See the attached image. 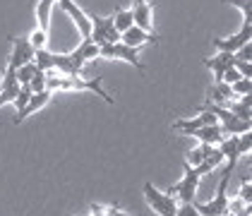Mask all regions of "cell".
<instances>
[{
  "label": "cell",
  "instance_id": "obj_29",
  "mask_svg": "<svg viewBox=\"0 0 252 216\" xmlns=\"http://www.w3.org/2000/svg\"><path fill=\"white\" fill-rule=\"evenodd\" d=\"M243 77V75H240V72H238V70H235V67H228V70H226V72H223V77H221V82H226V84H233V82H238V79Z\"/></svg>",
  "mask_w": 252,
  "mask_h": 216
},
{
  "label": "cell",
  "instance_id": "obj_16",
  "mask_svg": "<svg viewBox=\"0 0 252 216\" xmlns=\"http://www.w3.org/2000/svg\"><path fill=\"white\" fill-rule=\"evenodd\" d=\"M228 98H233L231 84H226V82H216V84H214V89H212L209 101L216 103V106H223V101H228Z\"/></svg>",
  "mask_w": 252,
  "mask_h": 216
},
{
  "label": "cell",
  "instance_id": "obj_18",
  "mask_svg": "<svg viewBox=\"0 0 252 216\" xmlns=\"http://www.w3.org/2000/svg\"><path fill=\"white\" fill-rule=\"evenodd\" d=\"M29 96H32V89L27 87V84H20V92H17V96H15V108H17V116H15V125H20V116L22 111H24V106L29 103Z\"/></svg>",
  "mask_w": 252,
  "mask_h": 216
},
{
  "label": "cell",
  "instance_id": "obj_14",
  "mask_svg": "<svg viewBox=\"0 0 252 216\" xmlns=\"http://www.w3.org/2000/svg\"><path fill=\"white\" fill-rule=\"evenodd\" d=\"M223 108L231 111L235 118L250 120V96H233L228 101H223Z\"/></svg>",
  "mask_w": 252,
  "mask_h": 216
},
{
  "label": "cell",
  "instance_id": "obj_4",
  "mask_svg": "<svg viewBox=\"0 0 252 216\" xmlns=\"http://www.w3.org/2000/svg\"><path fill=\"white\" fill-rule=\"evenodd\" d=\"M228 183H231V180L221 178L214 199L212 202H207V204H194L197 212H199L202 216H223V214H228V195H226V192H228Z\"/></svg>",
  "mask_w": 252,
  "mask_h": 216
},
{
  "label": "cell",
  "instance_id": "obj_3",
  "mask_svg": "<svg viewBox=\"0 0 252 216\" xmlns=\"http://www.w3.org/2000/svg\"><path fill=\"white\" fill-rule=\"evenodd\" d=\"M89 22H92V34H89V39L94 41L96 46H103V43H118V41H120V34L116 31V27H113V20H111V17H96V15H92Z\"/></svg>",
  "mask_w": 252,
  "mask_h": 216
},
{
  "label": "cell",
  "instance_id": "obj_6",
  "mask_svg": "<svg viewBox=\"0 0 252 216\" xmlns=\"http://www.w3.org/2000/svg\"><path fill=\"white\" fill-rule=\"evenodd\" d=\"M10 43H12V56L7 60V65L10 67H22L24 62H32L34 60V46L29 43V39H24V36H7Z\"/></svg>",
  "mask_w": 252,
  "mask_h": 216
},
{
  "label": "cell",
  "instance_id": "obj_17",
  "mask_svg": "<svg viewBox=\"0 0 252 216\" xmlns=\"http://www.w3.org/2000/svg\"><path fill=\"white\" fill-rule=\"evenodd\" d=\"M111 20H113V27H116L118 34H123L125 29H130V27H132V12H130V10H125V7H118L116 15H113Z\"/></svg>",
  "mask_w": 252,
  "mask_h": 216
},
{
  "label": "cell",
  "instance_id": "obj_1",
  "mask_svg": "<svg viewBox=\"0 0 252 216\" xmlns=\"http://www.w3.org/2000/svg\"><path fill=\"white\" fill-rule=\"evenodd\" d=\"M144 199L156 216H175V212H178L175 197L168 192H158L152 183H144Z\"/></svg>",
  "mask_w": 252,
  "mask_h": 216
},
{
  "label": "cell",
  "instance_id": "obj_22",
  "mask_svg": "<svg viewBox=\"0 0 252 216\" xmlns=\"http://www.w3.org/2000/svg\"><path fill=\"white\" fill-rule=\"evenodd\" d=\"M223 2H228V5H235L240 12H243V22H252V0H223Z\"/></svg>",
  "mask_w": 252,
  "mask_h": 216
},
{
  "label": "cell",
  "instance_id": "obj_9",
  "mask_svg": "<svg viewBox=\"0 0 252 216\" xmlns=\"http://www.w3.org/2000/svg\"><path fill=\"white\" fill-rule=\"evenodd\" d=\"M60 5H63V10L72 17L75 27H77V31L82 34V39H89V34H92V22H89V15H84L72 0H60Z\"/></svg>",
  "mask_w": 252,
  "mask_h": 216
},
{
  "label": "cell",
  "instance_id": "obj_27",
  "mask_svg": "<svg viewBox=\"0 0 252 216\" xmlns=\"http://www.w3.org/2000/svg\"><path fill=\"white\" fill-rule=\"evenodd\" d=\"M233 67H235L243 77H248V79L252 77V62L250 60H233Z\"/></svg>",
  "mask_w": 252,
  "mask_h": 216
},
{
  "label": "cell",
  "instance_id": "obj_10",
  "mask_svg": "<svg viewBox=\"0 0 252 216\" xmlns=\"http://www.w3.org/2000/svg\"><path fill=\"white\" fill-rule=\"evenodd\" d=\"M156 41H158V36L144 31V29H139L135 24L120 34V43H125V46H130V48H142L144 43H156Z\"/></svg>",
  "mask_w": 252,
  "mask_h": 216
},
{
  "label": "cell",
  "instance_id": "obj_5",
  "mask_svg": "<svg viewBox=\"0 0 252 216\" xmlns=\"http://www.w3.org/2000/svg\"><path fill=\"white\" fill-rule=\"evenodd\" d=\"M67 58H70V65H72L75 75H79L87 62H92L94 58H98V46L92 39H84L72 53H67Z\"/></svg>",
  "mask_w": 252,
  "mask_h": 216
},
{
  "label": "cell",
  "instance_id": "obj_11",
  "mask_svg": "<svg viewBox=\"0 0 252 216\" xmlns=\"http://www.w3.org/2000/svg\"><path fill=\"white\" fill-rule=\"evenodd\" d=\"M233 60H235V56H233V53H223V51H219L214 58H204V65H207V67L214 72V82H221L223 72H226V70L233 65Z\"/></svg>",
  "mask_w": 252,
  "mask_h": 216
},
{
  "label": "cell",
  "instance_id": "obj_31",
  "mask_svg": "<svg viewBox=\"0 0 252 216\" xmlns=\"http://www.w3.org/2000/svg\"><path fill=\"white\" fill-rule=\"evenodd\" d=\"M58 2H60V0H58Z\"/></svg>",
  "mask_w": 252,
  "mask_h": 216
},
{
  "label": "cell",
  "instance_id": "obj_8",
  "mask_svg": "<svg viewBox=\"0 0 252 216\" xmlns=\"http://www.w3.org/2000/svg\"><path fill=\"white\" fill-rule=\"evenodd\" d=\"M130 12H132V24H135V27L149 31V34H154V31H152V29H154V20H152L154 7H152L149 0H135V5H132Z\"/></svg>",
  "mask_w": 252,
  "mask_h": 216
},
{
  "label": "cell",
  "instance_id": "obj_15",
  "mask_svg": "<svg viewBox=\"0 0 252 216\" xmlns=\"http://www.w3.org/2000/svg\"><path fill=\"white\" fill-rule=\"evenodd\" d=\"M53 2H56V0H39V5H36V20H39V27H36V29L46 31V34H48V24H51Z\"/></svg>",
  "mask_w": 252,
  "mask_h": 216
},
{
  "label": "cell",
  "instance_id": "obj_12",
  "mask_svg": "<svg viewBox=\"0 0 252 216\" xmlns=\"http://www.w3.org/2000/svg\"><path fill=\"white\" fill-rule=\"evenodd\" d=\"M190 137H197L202 144H212V147H219L223 139H226V135L221 132V127L219 125H202V127H197Z\"/></svg>",
  "mask_w": 252,
  "mask_h": 216
},
{
  "label": "cell",
  "instance_id": "obj_28",
  "mask_svg": "<svg viewBox=\"0 0 252 216\" xmlns=\"http://www.w3.org/2000/svg\"><path fill=\"white\" fill-rule=\"evenodd\" d=\"M233 56H235V60H250L252 62V43H245V46L238 48Z\"/></svg>",
  "mask_w": 252,
  "mask_h": 216
},
{
  "label": "cell",
  "instance_id": "obj_19",
  "mask_svg": "<svg viewBox=\"0 0 252 216\" xmlns=\"http://www.w3.org/2000/svg\"><path fill=\"white\" fill-rule=\"evenodd\" d=\"M212 152H214L212 144H202V142H199V147H197V149H192V152L188 154V161H185V163H190V166H197V163H202L204 158L209 156Z\"/></svg>",
  "mask_w": 252,
  "mask_h": 216
},
{
  "label": "cell",
  "instance_id": "obj_30",
  "mask_svg": "<svg viewBox=\"0 0 252 216\" xmlns=\"http://www.w3.org/2000/svg\"><path fill=\"white\" fill-rule=\"evenodd\" d=\"M223 216H235V214H223Z\"/></svg>",
  "mask_w": 252,
  "mask_h": 216
},
{
  "label": "cell",
  "instance_id": "obj_21",
  "mask_svg": "<svg viewBox=\"0 0 252 216\" xmlns=\"http://www.w3.org/2000/svg\"><path fill=\"white\" fill-rule=\"evenodd\" d=\"M231 92H233V96H250V92H252V79L240 77L238 82H233V84H231Z\"/></svg>",
  "mask_w": 252,
  "mask_h": 216
},
{
  "label": "cell",
  "instance_id": "obj_20",
  "mask_svg": "<svg viewBox=\"0 0 252 216\" xmlns=\"http://www.w3.org/2000/svg\"><path fill=\"white\" fill-rule=\"evenodd\" d=\"M15 72H17V82H20V84H29V82H32V77L39 72V67H36V62L32 60V62H24L22 67H17Z\"/></svg>",
  "mask_w": 252,
  "mask_h": 216
},
{
  "label": "cell",
  "instance_id": "obj_24",
  "mask_svg": "<svg viewBox=\"0 0 252 216\" xmlns=\"http://www.w3.org/2000/svg\"><path fill=\"white\" fill-rule=\"evenodd\" d=\"M46 41H48V34L46 31H41V29H36L32 36H29V43L34 46V51H39V48H46Z\"/></svg>",
  "mask_w": 252,
  "mask_h": 216
},
{
  "label": "cell",
  "instance_id": "obj_2",
  "mask_svg": "<svg viewBox=\"0 0 252 216\" xmlns=\"http://www.w3.org/2000/svg\"><path fill=\"white\" fill-rule=\"evenodd\" d=\"M98 58H108V60H125L130 65H135L139 72H144V65L139 62V48H130L125 43H103L98 46Z\"/></svg>",
  "mask_w": 252,
  "mask_h": 216
},
{
  "label": "cell",
  "instance_id": "obj_7",
  "mask_svg": "<svg viewBox=\"0 0 252 216\" xmlns=\"http://www.w3.org/2000/svg\"><path fill=\"white\" fill-rule=\"evenodd\" d=\"M250 36H252V22H243V27H240L238 34H233L228 39H216L214 43L223 53H235L238 48H243L245 43H250Z\"/></svg>",
  "mask_w": 252,
  "mask_h": 216
},
{
  "label": "cell",
  "instance_id": "obj_26",
  "mask_svg": "<svg viewBox=\"0 0 252 216\" xmlns=\"http://www.w3.org/2000/svg\"><path fill=\"white\" fill-rule=\"evenodd\" d=\"M17 92H20V84L7 87V89H0V106H2V103H12L15 96H17Z\"/></svg>",
  "mask_w": 252,
  "mask_h": 216
},
{
  "label": "cell",
  "instance_id": "obj_23",
  "mask_svg": "<svg viewBox=\"0 0 252 216\" xmlns=\"http://www.w3.org/2000/svg\"><path fill=\"white\" fill-rule=\"evenodd\" d=\"M27 87H29L32 92H43V89H46V72H43V70H39V72L32 77V82H29Z\"/></svg>",
  "mask_w": 252,
  "mask_h": 216
},
{
  "label": "cell",
  "instance_id": "obj_13",
  "mask_svg": "<svg viewBox=\"0 0 252 216\" xmlns=\"http://www.w3.org/2000/svg\"><path fill=\"white\" fill-rule=\"evenodd\" d=\"M51 96H53V92L51 89H43V92H32V96H29V103L24 106V111H22V116H20V123L27 116H32V113H36V111H41L48 101H51Z\"/></svg>",
  "mask_w": 252,
  "mask_h": 216
},
{
  "label": "cell",
  "instance_id": "obj_25",
  "mask_svg": "<svg viewBox=\"0 0 252 216\" xmlns=\"http://www.w3.org/2000/svg\"><path fill=\"white\" fill-rule=\"evenodd\" d=\"M238 197L245 202V204H250L252 202V185H250V176H243V185H240V192Z\"/></svg>",
  "mask_w": 252,
  "mask_h": 216
}]
</instances>
